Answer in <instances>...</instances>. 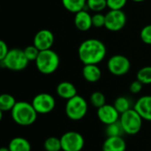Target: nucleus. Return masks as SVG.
Returning <instances> with one entry per match:
<instances>
[{
	"instance_id": "nucleus-1",
	"label": "nucleus",
	"mask_w": 151,
	"mask_h": 151,
	"mask_svg": "<svg viewBox=\"0 0 151 151\" xmlns=\"http://www.w3.org/2000/svg\"><path fill=\"white\" fill-rule=\"evenodd\" d=\"M105 44L96 38L84 40L78 48V57L83 65H98L106 57Z\"/></svg>"
},
{
	"instance_id": "nucleus-2",
	"label": "nucleus",
	"mask_w": 151,
	"mask_h": 151,
	"mask_svg": "<svg viewBox=\"0 0 151 151\" xmlns=\"http://www.w3.org/2000/svg\"><path fill=\"white\" fill-rule=\"evenodd\" d=\"M38 113L35 110L32 104L19 101L17 102L15 106L11 111L12 120L19 126L28 127L33 125L37 119Z\"/></svg>"
},
{
	"instance_id": "nucleus-3",
	"label": "nucleus",
	"mask_w": 151,
	"mask_h": 151,
	"mask_svg": "<svg viewBox=\"0 0 151 151\" xmlns=\"http://www.w3.org/2000/svg\"><path fill=\"white\" fill-rule=\"evenodd\" d=\"M35 62V66L37 70L45 75L51 74L55 73L60 64V59L58 54L53 50H41Z\"/></svg>"
},
{
	"instance_id": "nucleus-4",
	"label": "nucleus",
	"mask_w": 151,
	"mask_h": 151,
	"mask_svg": "<svg viewBox=\"0 0 151 151\" xmlns=\"http://www.w3.org/2000/svg\"><path fill=\"white\" fill-rule=\"evenodd\" d=\"M1 66L10 71L19 72L27 68L29 60L27 58L24 50L19 48L10 49L7 55L0 60Z\"/></svg>"
},
{
	"instance_id": "nucleus-5",
	"label": "nucleus",
	"mask_w": 151,
	"mask_h": 151,
	"mask_svg": "<svg viewBox=\"0 0 151 151\" xmlns=\"http://www.w3.org/2000/svg\"><path fill=\"white\" fill-rule=\"evenodd\" d=\"M88 105L87 101L79 95H76L73 98L67 100L65 104V115L66 117L73 121L82 119L88 113Z\"/></svg>"
},
{
	"instance_id": "nucleus-6",
	"label": "nucleus",
	"mask_w": 151,
	"mask_h": 151,
	"mask_svg": "<svg viewBox=\"0 0 151 151\" xmlns=\"http://www.w3.org/2000/svg\"><path fill=\"white\" fill-rule=\"evenodd\" d=\"M142 118L134 109H129L120 114L119 123L125 134L128 135L137 134L142 127Z\"/></svg>"
},
{
	"instance_id": "nucleus-7",
	"label": "nucleus",
	"mask_w": 151,
	"mask_h": 151,
	"mask_svg": "<svg viewBox=\"0 0 151 151\" xmlns=\"http://www.w3.org/2000/svg\"><path fill=\"white\" fill-rule=\"evenodd\" d=\"M63 151H81L85 146V139L81 134L76 131L65 132L61 137Z\"/></svg>"
},
{
	"instance_id": "nucleus-8",
	"label": "nucleus",
	"mask_w": 151,
	"mask_h": 151,
	"mask_svg": "<svg viewBox=\"0 0 151 151\" xmlns=\"http://www.w3.org/2000/svg\"><path fill=\"white\" fill-rule=\"evenodd\" d=\"M108 71L115 76H123L127 74L131 68L129 59L124 55H114L107 62Z\"/></svg>"
},
{
	"instance_id": "nucleus-9",
	"label": "nucleus",
	"mask_w": 151,
	"mask_h": 151,
	"mask_svg": "<svg viewBox=\"0 0 151 151\" xmlns=\"http://www.w3.org/2000/svg\"><path fill=\"white\" fill-rule=\"evenodd\" d=\"M127 24V15L123 10H110L105 14L104 27L111 32H118Z\"/></svg>"
},
{
	"instance_id": "nucleus-10",
	"label": "nucleus",
	"mask_w": 151,
	"mask_h": 151,
	"mask_svg": "<svg viewBox=\"0 0 151 151\" xmlns=\"http://www.w3.org/2000/svg\"><path fill=\"white\" fill-rule=\"evenodd\" d=\"M31 104L38 114H48L55 109L56 100L49 93H40L33 98Z\"/></svg>"
},
{
	"instance_id": "nucleus-11",
	"label": "nucleus",
	"mask_w": 151,
	"mask_h": 151,
	"mask_svg": "<svg viewBox=\"0 0 151 151\" xmlns=\"http://www.w3.org/2000/svg\"><path fill=\"white\" fill-rule=\"evenodd\" d=\"M98 119L105 126L111 125L119 120L120 113L117 111L113 104H104L97 109L96 111Z\"/></svg>"
},
{
	"instance_id": "nucleus-12",
	"label": "nucleus",
	"mask_w": 151,
	"mask_h": 151,
	"mask_svg": "<svg viewBox=\"0 0 151 151\" xmlns=\"http://www.w3.org/2000/svg\"><path fill=\"white\" fill-rule=\"evenodd\" d=\"M54 43L53 33L46 28L39 30L34 36L33 44L41 51L51 49Z\"/></svg>"
},
{
	"instance_id": "nucleus-13",
	"label": "nucleus",
	"mask_w": 151,
	"mask_h": 151,
	"mask_svg": "<svg viewBox=\"0 0 151 151\" xmlns=\"http://www.w3.org/2000/svg\"><path fill=\"white\" fill-rule=\"evenodd\" d=\"M142 118V119L151 121V96H143L134 104V108Z\"/></svg>"
},
{
	"instance_id": "nucleus-14",
	"label": "nucleus",
	"mask_w": 151,
	"mask_h": 151,
	"mask_svg": "<svg viewBox=\"0 0 151 151\" xmlns=\"http://www.w3.org/2000/svg\"><path fill=\"white\" fill-rule=\"evenodd\" d=\"M73 21L75 27L82 32H86L93 27L92 15L86 10H81L76 12Z\"/></svg>"
},
{
	"instance_id": "nucleus-15",
	"label": "nucleus",
	"mask_w": 151,
	"mask_h": 151,
	"mask_svg": "<svg viewBox=\"0 0 151 151\" xmlns=\"http://www.w3.org/2000/svg\"><path fill=\"white\" fill-rule=\"evenodd\" d=\"M127 143L122 136L107 137L103 143V151H126Z\"/></svg>"
},
{
	"instance_id": "nucleus-16",
	"label": "nucleus",
	"mask_w": 151,
	"mask_h": 151,
	"mask_svg": "<svg viewBox=\"0 0 151 151\" xmlns=\"http://www.w3.org/2000/svg\"><path fill=\"white\" fill-rule=\"evenodd\" d=\"M56 92L60 98L66 101L78 95L76 87L70 81H62L58 83L56 88Z\"/></svg>"
},
{
	"instance_id": "nucleus-17",
	"label": "nucleus",
	"mask_w": 151,
	"mask_h": 151,
	"mask_svg": "<svg viewBox=\"0 0 151 151\" xmlns=\"http://www.w3.org/2000/svg\"><path fill=\"white\" fill-rule=\"evenodd\" d=\"M82 76L88 82L95 83L102 77V71L97 65H84L82 68Z\"/></svg>"
},
{
	"instance_id": "nucleus-18",
	"label": "nucleus",
	"mask_w": 151,
	"mask_h": 151,
	"mask_svg": "<svg viewBox=\"0 0 151 151\" xmlns=\"http://www.w3.org/2000/svg\"><path fill=\"white\" fill-rule=\"evenodd\" d=\"M7 147L10 151H31V144L29 141L24 137L12 138Z\"/></svg>"
},
{
	"instance_id": "nucleus-19",
	"label": "nucleus",
	"mask_w": 151,
	"mask_h": 151,
	"mask_svg": "<svg viewBox=\"0 0 151 151\" xmlns=\"http://www.w3.org/2000/svg\"><path fill=\"white\" fill-rule=\"evenodd\" d=\"M62 4L65 10L70 12L76 13L87 6V0H61Z\"/></svg>"
},
{
	"instance_id": "nucleus-20",
	"label": "nucleus",
	"mask_w": 151,
	"mask_h": 151,
	"mask_svg": "<svg viewBox=\"0 0 151 151\" xmlns=\"http://www.w3.org/2000/svg\"><path fill=\"white\" fill-rule=\"evenodd\" d=\"M17 101L15 97L10 94H2L0 96V112H7L12 111L13 107L15 106Z\"/></svg>"
},
{
	"instance_id": "nucleus-21",
	"label": "nucleus",
	"mask_w": 151,
	"mask_h": 151,
	"mask_svg": "<svg viewBox=\"0 0 151 151\" xmlns=\"http://www.w3.org/2000/svg\"><path fill=\"white\" fill-rule=\"evenodd\" d=\"M43 148L45 151H60L62 150L60 138L56 136L48 137L43 143Z\"/></svg>"
},
{
	"instance_id": "nucleus-22",
	"label": "nucleus",
	"mask_w": 151,
	"mask_h": 151,
	"mask_svg": "<svg viewBox=\"0 0 151 151\" xmlns=\"http://www.w3.org/2000/svg\"><path fill=\"white\" fill-rule=\"evenodd\" d=\"M113 105L120 114H122V113L126 112L127 111H128L129 109H131L130 100L126 96H119V97H117L116 100L113 103Z\"/></svg>"
},
{
	"instance_id": "nucleus-23",
	"label": "nucleus",
	"mask_w": 151,
	"mask_h": 151,
	"mask_svg": "<svg viewBox=\"0 0 151 151\" xmlns=\"http://www.w3.org/2000/svg\"><path fill=\"white\" fill-rule=\"evenodd\" d=\"M137 80L140 81L143 85L151 84V66L147 65L141 68L137 73Z\"/></svg>"
},
{
	"instance_id": "nucleus-24",
	"label": "nucleus",
	"mask_w": 151,
	"mask_h": 151,
	"mask_svg": "<svg viewBox=\"0 0 151 151\" xmlns=\"http://www.w3.org/2000/svg\"><path fill=\"white\" fill-rule=\"evenodd\" d=\"M105 134H106L107 137H113V136H122V134L125 133H124L123 128L119 120L115 123L106 126Z\"/></svg>"
},
{
	"instance_id": "nucleus-25",
	"label": "nucleus",
	"mask_w": 151,
	"mask_h": 151,
	"mask_svg": "<svg viewBox=\"0 0 151 151\" xmlns=\"http://www.w3.org/2000/svg\"><path fill=\"white\" fill-rule=\"evenodd\" d=\"M87 7L94 12H101L107 7V0H87Z\"/></svg>"
},
{
	"instance_id": "nucleus-26",
	"label": "nucleus",
	"mask_w": 151,
	"mask_h": 151,
	"mask_svg": "<svg viewBox=\"0 0 151 151\" xmlns=\"http://www.w3.org/2000/svg\"><path fill=\"white\" fill-rule=\"evenodd\" d=\"M90 103L94 107L98 109L106 104L105 96L100 91H95L90 96Z\"/></svg>"
},
{
	"instance_id": "nucleus-27",
	"label": "nucleus",
	"mask_w": 151,
	"mask_h": 151,
	"mask_svg": "<svg viewBox=\"0 0 151 151\" xmlns=\"http://www.w3.org/2000/svg\"><path fill=\"white\" fill-rule=\"evenodd\" d=\"M23 50H24V53H25L27 58L29 60V62L30 61H35L39 53H40V50L34 44L26 47Z\"/></svg>"
},
{
	"instance_id": "nucleus-28",
	"label": "nucleus",
	"mask_w": 151,
	"mask_h": 151,
	"mask_svg": "<svg viewBox=\"0 0 151 151\" xmlns=\"http://www.w3.org/2000/svg\"><path fill=\"white\" fill-rule=\"evenodd\" d=\"M92 24L93 27L100 28L105 26V14L101 12H95L92 15Z\"/></svg>"
},
{
	"instance_id": "nucleus-29",
	"label": "nucleus",
	"mask_w": 151,
	"mask_h": 151,
	"mask_svg": "<svg viewBox=\"0 0 151 151\" xmlns=\"http://www.w3.org/2000/svg\"><path fill=\"white\" fill-rule=\"evenodd\" d=\"M140 37L145 44L151 45V24L145 26L141 30Z\"/></svg>"
},
{
	"instance_id": "nucleus-30",
	"label": "nucleus",
	"mask_w": 151,
	"mask_h": 151,
	"mask_svg": "<svg viewBox=\"0 0 151 151\" xmlns=\"http://www.w3.org/2000/svg\"><path fill=\"white\" fill-rule=\"evenodd\" d=\"M127 0H107V7L110 10H122Z\"/></svg>"
},
{
	"instance_id": "nucleus-31",
	"label": "nucleus",
	"mask_w": 151,
	"mask_h": 151,
	"mask_svg": "<svg viewBox=\"0 0 151 151\" xmlns=\"http://www.w3.org/2000/svg\"><path fill=\"white\" fill-rule=\"evenodd\" d=\"M142 86H143V84L140 81L136 80V81H133L131 83L130 88H129L130 92L133 93V94H138V93H140L142 91Z\"/></svg>"
},
{
	"instance_id": "nucleus-32",
	"label": "nucleus",
	"mask_w": 151,
	"mask_h": 151,
	"mask_svg": "<svg viewBox=\"0 0 151 151\" xmlns=\"http://www.w3.org/2000/svg\"><path fill=\"white\" fill-rule=\"evenodd\" d=\"M9 50H10V49L8 48L7 43L4 41L1 40L0 41V60L4 58V57L9 52Z\"/></svg>"
},
{
	"instance_id": "nucleus-33",
	"label": "nucleus",
	"mask_w": 151,
	"mask_h": 151,
	"mask_svg": "<svg viewBox=\"0 0 151 151\" xmlns=\"http://www.w3.org/2000/svg\"><path fill=\"white\" fill-rule=\"evenodd\" d=\"M0 151H10V150L8 149V147H3L0 149Z\"/></svg>"
},
{
	"instance_id": "nucleus-34",
	"label": "nucleus",
	"mask_w": 151,
	"mask_h": 151,
	"mask_svg": "<svg viewBox=\"0 0 151 151\" xmlns=\"http://www.w3.org/2000/svg\"><path fill=\"white\" fill-rule=\"evenodd\" d=\"M132 1L136 2V3H142V2H144V1H146V0H132Z\"/></svg>"
}]
</instances>
